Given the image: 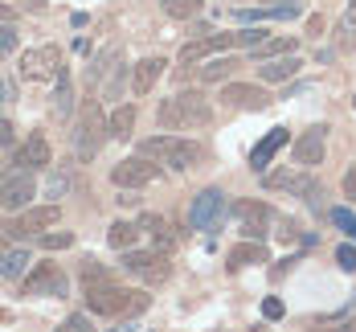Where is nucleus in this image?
<instances>
[{
  "mask_svg": "<svg viewBox=\"0 0 356 332\" xmlns=\"http://www.w3.org/2000/svg\"><path fill=\"white\" fill-rule=\"evenodd\" d=\"M140 156L147 160H160V164H168V168H193L197 160H201V148L193 144V140H184V136H152V140H143L140 144Z\"/></svg>",
  "mask_w": 356,
  "mask_h": 332,
  "instance_id": "7ed1b4c3",
  "label": "nucleus"
},
{
  "mask_svg": "<svg viewBox=\"0 0 356 332\" xmlns=\"http://www.w3.org/2000/svg\"><path fill=\"white\" fill-rule=\"evenodd\" d=\"M82 279H86V283H99V279H107V271H103V262H95V258H86V262H82Z\"/></svg>",
  "mask_w": 356,
  "mask_h": 332,
  "instance_id": "f704fd0d",
  "label": "nucleus"
},
{
  "mask_svg": "<svg viewBox=\"0 0 356 332\" xmlns=\"http://www.w3.org/2000/svg\"><path fill=\"white\" fill-rule=\"evenodd\" d=\"M344 29H356V0L348 4V13H344Z\"/></svg>",
  "mask_w": 356,
  "mask_h": 332,
  "instance_id": "37998d69",
  "label": "nucleus"
},
{
  "mask_svg": "<svg viewBox=\"0 0 356 332\" xmlns=\"http://www.w3.org/2000/svg\"><path fill=\"white\" fill-rule=\"evenodd\" d=\"M0 181H4V168H0Z\"/></svg>",
  "mask_w": 356,
  "mask_h": 332,
  "instance_id": "09e8293b",
  "label": "nucleus"
},
{
  "mask_svg": "<svg viewBox=\"0 0 356 332\" xmlns=\"http://www.w3.org/2000/svg\"><path fill=\"white\" fill-rule=\"evenodd\" d=\"M4 103H8V82L0 78V107H4Z\"/></svg>",
  "mask_w": 356,
  "mask_h": 332,
  "instance_id": "a18cd8bd",
  "label": "nucleus"
},
{
  "mask_svg": "<svg viewBox=\"0 0 356 332\" xmlns=\"http://www.w3.org/2000/svg\"><path fill=\"white\" fill-rule=\"evenodd\" d=\"M156 177H160V164H152L147 156H127V160H119L111 168V181L119 184V189H143Z\"/></svg>",
  "mask_w": 356,
  "mask_h": 332,
  "instance_id": "1a4fd4ad",
  "label": "nucleus"
},
{
  "mask_svg": "<svg viewBox=\"0 0 356 332\" xmlns=\"http://www.w3.org/2000/svg\"><path fill=\"white\" fill-rule=\"evenodd\" d=\"M164 58H143V62H136L131 66V95L136 99H143V95H152L156 90V82H160V74H164Z\"/></svg>",
  "mask_w": 356,
  "mask_h": 332,
  "instance_id": "dca6fc26",
  "label": "nucleus"
},
{
  "mask_svg": "<svg viewBox=\"0 0 356 332\" xmlns=\"http://www.w3.org/2000/svg\"><path fill=\"white\" fill-rule=\"evenodd\" d=\"M266 242H258V238H246V242H238L234 251H229V267H258V262H266Z\"/></svg>",
  "mask_w": 356,
  "mask_h": 332,
  "instance_id": "4be33fe9",
  "label": "nucleus"
},
{
  "mask_svg": "<svg viewBox=\"0 0 356 332\" xmlns=\"http://www.w3.org/2000/svg\"><path fill=\"white\" fill-rule=\"evenodd\" d=\"M136 234H140L136 221H115V226L107 230V242L115 246V251H131V246H136Z\"/></svg>",
  "mask_w": 356,
  "mask_h": 332,
  "instance_id": "bb28decb",
  "label": "nucleus"
},
{
  "mask_svg": "<svg viewBox=\"0 0 356 332\" xmlns=\"http://www.w3.org/2000/svg\"><path fill=\"white\" fill-rule=\"evenodd\" d=\"M336 262H340L344 271H356V246H340V251H336Z\"/></svg>",
  "mask_w": 356,
  "mask_h": 332,
  "instance_id": "58836bf2",
  "label": "nucleus"
},
{
  "mask_svg": "<svg viewBox=\"0 0 356 332\" xmlns=\"http://www.w3.org/2000/svg\"><path fill=\"white\" fill-rule=\"evenodd\" d=\"M37 246H41V251H66V246H74V234H70V230H58V234H37Z\"/></svg>",
  "mask_w": 356,
  "mask_h": 332,
  "instance_id": "7c9ffc66",
  "label": "nucleus"
},
{
  "mask_svg": "<svg viewBox=\"0 0 356 332\" xmlns=\"http://www.w3.org/2000/svg\"><path fill=\"white\" fill-rule=\"evenodd\" d=\"M13 140H17V127L8 119H0V148H13Z\"/></svg>",
  "mask_w": 356,
  "mask_h": 332,
  "instance_id": "ea45409f",
  "label": "nucleus"
},
{
  "mask_svg": "<svg viewBox=\"0 0 356 332\" xmlns=\"http://www.w3.org/2000/svg\"><path fill=\"white\" fill-rule=\"evenodd\" d=\"M234 66H238V62H234L229 54H225V58H213L209 66H201V82H225V78L234 74Z\"/></svg>",
  "mask_w": 356,
  "mask_h": 332,
  "instance_id": "cd10ccee",
  "label": "nucleus"
},
{
  "mask_svg": "<svg viewBox=\"0 0 356 332\" xmlns=\"http://www.w3.org/2000/svg\"><path fill=\"white\" fill-rule=\"evenodd\" d=\"M25 271H29V251H21V246L0 251V279H21Z\"/></svg>",
  "mask_w": 356,
  "mask_h": 332,
  "instance_id": "393cba45",
  "label": "nucleus"
},
{
  "mask_svg": "<svg viewBox=\"0 0 356 332\" xmlns=\"http://www.w3.org/2000/svg\"><path fill=\"white\" fill-rule=\"evenodd\" d=\"M17 29L13 25H0V58H8V54H17Z\"/></svg>",
  "mask_w": 356,
  "mask_h": 332,
  "instance_id": "72a5a7b5",
  "label": "nucleus"
},
{
  "mask_svg": "<svg viewBox=\"0 0 356 332\" xmlns=\"http://www.w3.org/2000/svg\"><path fill=\"white\" fill-rule=\"evenodd\" d=\"M156 123L164 132H184V127H209L213 123V107L201 90H180L172 99H164L156 111Z\"/></svg>",
  "mask_w": 356,
  "mask_h": 332,
  "instance_id": "f257e3e1",
  "label": "nucleus"
},
{
  "mask_svg": "<svg viewBox=\"0 0 356 332\" xmlns=\"http://www.w3.org/2000/svg\"><path fill=\"white\" fill-rule=\"evenodd\" d=\"M107 136H111V127H107V119H103V111H99V103H86L82 115H78V127H74V152H78V160H95L103 152V144H107Z\"/></svg>",
  "mask_w": 356,
  "mask_h": 332,
  "instance_id": "20e7f679",
  "label": "nucleus"
},
{
  "mask_svg": "<svg viewBox=\"0 0 356 332\" xmlns=\"http://www.w3.org/2000/svg\"><path fill=\"white\" fill-rule=\"evenodd\" d=\"M58 332H95V329H90V320H86L82 312H74V316H70V320H66Z\"/></svg>",
  "mask_w": 356,
  "mask_h": 332,
  "instance_id": "c9c22d12",
  "label": "nucleus"
},
{
  "mask_svg": "<svg viewBox=\"0 0 356 332\" xmlns=\"http://www.w3.org/2000/svg\"><path fill=\"white\" fill-rule=\"evenodd\" d=\"M234 214H238V221H242V234L262 242V234H266L262 226L270 221V210H266L262 201H234Z\"/></svg>",
  "mask_w": 356,
  "mask_h": 332,
  "instance_id": "f3484780",
  "label": "nucleus"
},
{
  "mask_svg": "<svg viewBox=\"0 0 356 332\" xmlns=\"http://www.w3.org/2000/svg\"><path fill=\"white\" fill-rule=\"evenodd\" d=\"M323 148H327V127L323 123H316V127H307L299 140H295V164L299 168H316V164H323Z\"/></svg>",
  "mask_w": 356,
  "mask_h": 332,
  "instance_id": "ddd939ff",
  "label": "nucleus"
},
{
  "mask_svg": "<svg viewBox=\"0 0 356 332\" xmlns=\"http://www.w3.org/2000/svg\"><path fill=\"white\" fill-rule=\"evenodd\" d=\"M54 111H58V115H70V111H74V82H70V74H62V78H58V90H54Z\"/></svg>",
  "mask_w": 356,
  "mask_h": 332,
  "instance_id": "c756f323",
  "label": "nucleus"
},
{
  "mask_svg": "<svg viewBox=\"0 0 356 332\" xmlns=\"http://www.w3.org/2000/svg\"><path fill=\"white\" fill-rule=\"evenodd\" d=\"M66 189H70V177H54V181H49V193H54V197H62Z\"/></svg>",
  "mask_w": 356,
  "mask_h": 332,
  "instance_id": "79ce46f5",
  "label": "nucleus"
},
{
  "mask_svg": "<svg viewBox=\"0 0 356 332\" xmlns=\"http://www.w3.org/2000/svg\"><path fill=\"white\" fill-rule=\"evenodd\" d=\"M266 189H286V193H312L316 181L307 177V173H275V177H266Z\"/></svg>",
  "mask_w": 356,
  "mask_h": 332,
  "instance_id": "a878e982",
  "label": "nucleus"
},
{
  "mask_svg": "<svg viewBox=\"0 0 356 332\" xmlns=\"http://www.w3.org/2000/svg\"><path fill=\"white\" fill-rule=\"evenodd\" d=\"M25 4H29V8H45V0H25Z\"/></svg>",
  "mask_w": 356,
  "mask_h": 332,
  "instance_id": "49530a36",
  "label": "nucleus"
},
{
  "mask_svg": "<svg viewBox=\"0 0 356 332\" xmlns=\"http://www.w3.org/2000/svg\"><path fill=\"white\" fill-rule=\"evenodd\" d=\"M188 221H193V230H205V234H213L217 226L225 221V193H221V189H201V193L193 197Z\"/></svg>",
  "mask_w": 356,
  "mask_h": 332,
  "instance_id": "6e6552de",
  "label": "nucleus"
},
{
  "mask_svg": "<svg viewBox=\"0 0 356 332\" xmlns=\"http://www.w3.org/2000/svg\"><path fill=\"white\" fill-rule=\"evenodd\" d=\"M262 316H266V320H283V299H275V295L262 299Z\"/></svg>",
  "mask_w": 356,
  "mask_h": 332,
  "instance_id": "4c0bfd02",
  "label": "nucleus"
},
{
  "mask_svg": "<svg viewBox=\"0 0 356 332\" xmlns=\"http://www.w3.org/2000/svg\"><path fill=\"white\" fill-rule=\"evenodd\" d=\"M13 17H17V13H13L8 4H0V21H13Z\"/></svg>",
  "mask_w": 356,
  "mask_h": 332,
  "instance_id": "c03bdc74",
  "label": "nucleus"
},
{
  "mask_svg": "<svg viewBox=\"0 0 356 332\" xmlns=\"http://www.w3.org/2000/svg\"><path fill=\"white\" fill-rule=\"evenodd\" d=\"M25 295H66V275L54 262H37L25 275Z\"/></svg>",
  "mask_w": 356,
  "mask_h": 332,
  "instance_id": "f8f14e48",
  "label": "nucleus"
},
{
  "mask_svg": "<svg viewBox=\"0 0 356 332\" xmlns=\"http://www.w3.org/2000/svg\"><path fill=\"white\" fill-rule=\"evenodd\" d=\"M86 308L95 316H136L147 308V295L115 287L111 279H99V283H86Z\"/></svg>",
  "mask_w": 356,
  "mask_h": 332,
  "instance_id": "f03ea898",
  "label": "nucleus"
},
{
  "mask_svg": "<svg viewBox=\"0 0 356 332\" xmlns=\"http://www.w3.org/2000/svg\"><path fill=\"white\" fill-rule=\"evenodd\" d=\"M316 332H356V295L340 308V312H332V316L316 320Z\"/></svg>",
  "mask_w": 356,
  "mask_h": 332,
  "instance_id": "412c9836",
  "label": "nucleus"
},
{
  "mask_svg": "<svg viewBox=\"0 0 356 332\" xmlns=\"http://www.w3.org/2000/svg\"><path fill=\"white\" fill-rule=\"evenodd\" d=\"M0 320H8V312H4V308H0Z\"/></svg>",
  "mask_w": 356,
  "mask_h": 332,
  "instance_id": "de8ad7c7",
  "label": "nucleus"
},
{
  "mask_svg": "<svg viewBox=\"0 0 356 332\" xmlns=\"http://www.w3.org/2000/svg\"><path fill=\"white\" fill-rule=\"evenodd\" d=\"M295 45H299V41H295V37H266V41H258V45H254V49H250V58H254V62H270V58H283V54H295Z\"/></svg>",
  "mask_w": 356,
  "mask_h": 332,
  "instance_id": "5701e85b",
  "label": "nucleus"
},
{
  "mask_svg": "<svg viewBox=\"0 0 356 332\" xmlns=\"http://www.w3.org/2000/svg\"><path fill=\"white\" fill-rule=\"evenodd\" d=\"M17 74L25 82H45V78H62L66 74V62H62V49L58 45H37V49H25L21 54V66Z\"/></svg>",
  "mask_w": 356,
  "mask_h": 332,
  "instance_id": "39448f33",
  "label": "nucleus"
},
{
  "mask_svg": "<svg viewBox=\"0 0 356 332\" xmlns=\"http://www.w3.org/2000/svg\"><path fill=\"white\" fill-rule=\"evenodd\" d=\"M58 221H62V210H58V205H37V210H29L21 221H13L8 234H41V230H49V226H58Z\"/></svg>",
  "mask_w": 356,
  "mask_h": 332,
  "instance_id": "a211bd4d",
  "label": "nucleus"
},
{
  "mask_svg": "<svg viewBox=\"0 0 356 332\" xmlns=\"http://www.w3.org/2000/svg\"><path fill=\"white\" fill-rule=\"evenodd\" d=\"M136 103H119V107L111 111V119H107V127H111V136L115 140H127L131 132H136Z\"/></svg>",
  "mask_w": 356,
  "mask_h": 332,
  "instance_id": "b1692460",
  "label": "nucleus"
},
{
  "mask_svg": "<svg viewBox=\"0 0 356 332\" xmlns=\"http://www.w3.org/2000/svg\"><path fill=\"white\" fill-rule=\"evenodd\" d=\"M299 66H303V62H299L295 54H283V58L262 62V66H258V78H262V82H291V78L299 74Z\"/></svg>",
  "mask_w": 356,
  "mask_h": 332,
  "instance_id": "aec40b11",
  "label": "nucleus"
},
{
  "mask_svg": "<svg viewBox=\"0 0 356 332\" xmlns=\"http://www.w3.org/2000/svg\"><path fill=\"white\" fill-rule=\"evenodd\" d=\"M327 218H332V226H336L340 234H348V238H356V214H353V210H332Z\"/></svg>",
  "mask_w": 356,
  "mask_h": 332,
  "instance_id": "2f4dec72",
  "label": "nucleus"
},
{
  "mask_svg": "<svg viewBox=\"0 0 356 332\" xmlns=\"http://www.w3.org/2000/svg\"><path fill=\"white\" fill-rule=\"evenodd\" d=\"M17 164L29 168V173H33V168H49V164H54V148H49V140H45L41 132H29V140L17 148Z\"/></svg>",
  "mask_w": 356,
  "mask_h": 332,
  "instance_id": "2eb2a0df",
  "label": "nucleus"
},
{
  "mask_svg": "<svg viewBox=\"0 0 356 332\" xmlns=\"http://www.w3.org/2000/svg\"><path fill=\"white\" fill-rule=\"evenodd\" d=\"M115 54H119V45H111V49L103 54V58H95V66H90V82H99V78H103V74L111 70V62H115Z\"/></svg>",
  "mask_w": 356,
  "mask_h": 332,
  "instance_id": "473e14b6",
  "label": "nucleus"
},
{
  "mask_svg": "<svg viewBox=\"0 0 356 332\" xmlns=\"http://www.w3.org/2000/svg\"><path fill=\"white\" fill-rule=\"evenodd\" d=\"M33 197H37V181H33L29 168L4 173V181H0V210H4V214H21V210H29Z\"/></svg>",
  "mask_w": 356,
  "mask_h": 332,
  "instance_id": "0eeeda50",
  "label": "nucleus"
},
{
  "mask_svg": "<svg viewBox=\"0 0 356 332\" xmlns=\"http://www.w3.org/2000/svg\"><path fill=\"white\" fill-rule=\"evenodd\" d=\"M221 99L238 111H266L270 107V95L262 86H254V82H221Z\"/></svg>",
  "mask_w": 356,
  "mask_h": 332,
  "instance_id": "9b49d317",
  "label": "nucleus"
},
{
  "mask_svg": "<svg viewBox=\"0 0 356 332\" xmlns=\"http://www.w3.org/2000/svg\"><path fill=\"white\" fill-rule=\"evenodd\" d=\"M234 45H238V37H234V33H205V37H197V41H188V45H180L177 62H180V66H197V62H205L209 54L234 49Z\"/></svg>",
  "mask_w": 356,
  "mask_h": 332,
  "instance_id": "9d476101",
  "label": "nucleus"
},
{
  "mask_svg": "<svg viewBox=\"0 0 356 332\" xmlns=\"http://www.w3.org/2000/svg\"><path fill=\"white\" fill-rule=\"evenodd\" d=\"M140 230H147L152 234V242H156V251H164V255H172L180 246V234H177V226L168 218H160V214H140V221H136Z\"/></svg>",
  "mask_w": 356,
  "mask_h": 332,
  "instance_id": "4468645a",
  "label": "nucleus"
},
{
  "mask_svg": "<svg viewBox=\"0 0 356 332\" xmlns=\"http://www.w3.org/2000/svg\"><path fill=\"white\" fill-rule=\"evenodd\" d=\"M286 140H291V132H286V127H270V132L258 140V148L250 152V168H254V173H266V164L275 160V152H279Z\"/></svg>",
  "mask_w": 356,
  "mask_h": 332,
  "instance_id": "6ab92c4d",
  "label": "nucleus"
},
{
  "mask_svg": "<svg viewBox=\"0 0 356 332\" xmlns=\"http://www.w3.org/2000/svg\"><path fill=\"white\" fill-rule=\"evenodd\" d=\"M164 13L172 21H193V17H201V0H164Z\"/></svg>",
  "mask_w": 356,
  "mask_h": 332,
  "instance_id": "c85d7f7f",
  "label": "nucleus"
},
{
  "mask_svg": "<svg viewBox=\"0 0 356 332\" xmlns=\"http://www.w3.org/2000/svg\"><path fill=\"white\" fill-rule=\"evenodd\" d=\"M123 267L136 275V279H143V283H152V287H160V283H168V275H172V262H168V255L164 251H123Z\"/></svg>",
  "mask_w": 356,
  "mask_h": 332,
  "instance_id": "423d86ee",
  "label": "nucleus"
},
{
  "mask_svg": "<svg viewBox=\"0 0 356 332\" xmlns=\"http://www.w3.org/2000/svg\"><path fill=\"white\" fill-rule=\"evenodd\" d=\"M344 197H348V201H356V164L344 173Z\"/></svg>",
  "mask_w": 356,
  "mask_h": 332,
  "instance_id": "a19ab883",
  "label": "nucleus"
},
{
  "mask_svg": "<svg viewBox=\"0 0 356 332\" xmlns=\"http://www.w3.org/2000/svg\"><path fill=\"white\" fill-rule=\"evenodd\" d=\"M234 37H238V45H246V49H254L258 41H266L270 33H262V29H242V33H234Z\"/></svg>",
  "mask_w": 356,
  "mask_h": 332,
  "instance_id": "e433bc0d",
  "label": "nucleus"
},
{
  "mask_svg": "<svg viewBox=\"0 0 356 332\" xmlns=\"http://www.w3.org/2000/svg\"><path fill=\"white\" fill-rule=\"evenodd\" d=\"M353 107H356V95H353Z\"/></svg>",
  "mask_w": 356,
  "mask_h": 332,
  "instance_id": "8fccbe9b",
  "label": "nucleus"
}]
</instances>
